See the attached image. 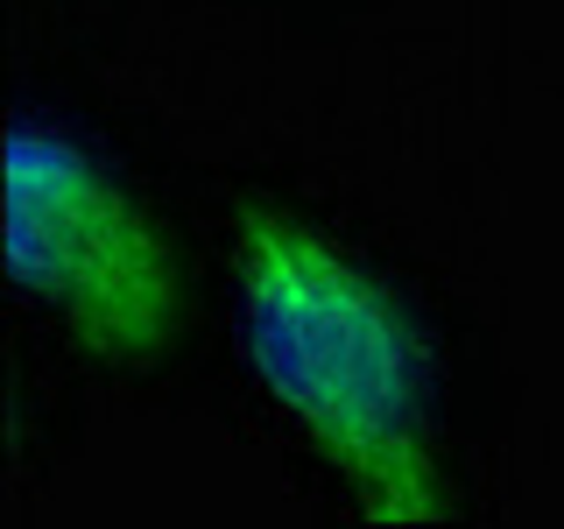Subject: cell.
Listing matches in <instances>:
<instances>
[{"instance_id": "1", "label": "cell", "mask_w": 564, "mask_h": 529, "mask_svg": "<svg viewBox=\"0 0 564 529\" xmlns=\"http://www.w3.org/2000/svg\"><path fill=\"white\" fill-rule=\"evenodd\" d=\"M247 360L290 431L367 508V522L416 529L445 516L423 423V346L410 311L311 219L247 198L234 226Z\"/></svg>"}, {"instance_id": "2", "label": "cell", "mask_w": 564, "mask_h": 529, "mask_svg": "<svg viewBox=\"0 0 564 529\" xmlns=\"http://www.w3.org/2000/svg\"><path fill=\"white\" fill-rule=\"evenodd\" d=\"M8 276L106 360L163 353L184 317L163 226L50 128H8Z\"/></svg>"}]
</instances>
